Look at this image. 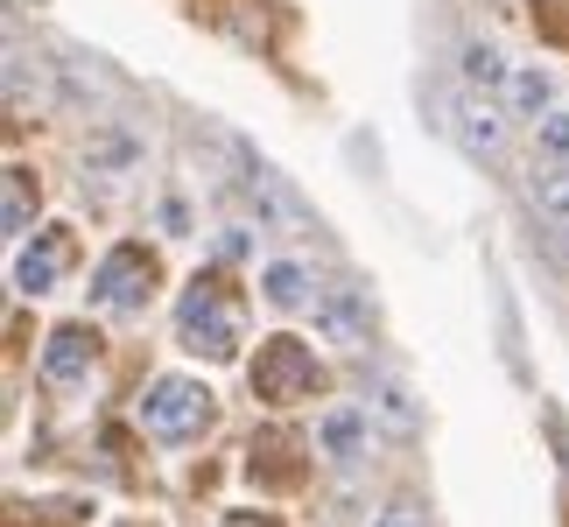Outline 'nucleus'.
Returning a JSON list of instances; mask_svg holds the SVG:
<instances>
[{"label":"nucleus","instance_id":"1","mask_svg":"<svg viewBox=\"0 0 569 527\" xmlns=\"http://www.w3.org/2000/svg\"><path fill=\"white\" fill-rule=\"evenodd\" d=\"M239 331H247V302H239V289L226 275H197L177 296V338L197 359H232Z\"/></svg>","mask_w":569,"mask_h":527},{"label":"nucleus","instance_id":"2","mask_svg":"<svg viewBox=\"0 0 569 527\" xmlns=\"http://www.w3.org/2000/svg\"><path fill=\"white\" fill-rule=\"evenodd\" d=\"M253 394H260V401H274V408L317 401V394H323L317 351L302 345V338H268V345H260V359H253Z\"/></svg>","mask_w":569,"mask_h":527},{"label":"nucleus","instance_id":"3","mask_svg":"<svg viewBox=\"0 0 569 527\" xmlns=\"http://www.w3.org/2000/svg\"><path fill=\"white\" fill-rule=\"evenodd\" d=\"M211 387H197V380H156L141 394V429L156 436V444H190V436H204L211 429Z\"/></svg>","mask_w":569,"mask_h":527},{"label":"nucleus","instance_id":"4","mask_svg":"<svg viewBox=\"0 0 569 527\" xmlns=\"http://www.w3.org/2000/svg\"><path fill=\"white\" fill-rule=\"evenodd\" d=\"M148 289H156V253L141 247V239H127V247H113L99 260V275H92V302H106V310H141Z\"/></svg>","mask_w":569,"mask_h":527},{"label":"nucleus","instance_id":"5","mask_svg":"<svg viewBox=\"0 0 569 527\" xmlns=\"http://www.w3.org/2000/svg\"><path fill=\"white\" fill-rule=\"evenodd\" d=\"M71 268H78V239L63 232V226H50V232H36L29 247H21V260H14V281H21L29 296H50L57 281L71 275Z\"/></svg>","mask_w":569,"mask_h":527},{"label":"nucleus","instance_id":"6","mask_svg":"<svg viewBox=\"0 0 569 527\" xmlns=\"http://www.w3.org/2000/svg\"><path fill=\"white\" fill-rule=\"evenodd\" d=\"M92 366H99V331H92V324H57L50 345H42V380H50V387H78Z\"/></svg>","mask_w":569,"mask_h":527},{"label":"nucleus","instance_id":"7","mask_svg":"<svg viewBox=\"0 0 569 527\" xmlns=\"http://www.w3.org/2000/svg\"><path fill=\"white\" fill-rule=\"evenodd\" d=\"M253 486H274V493H289V486H302V444H296V436L289 429H268V436H260V444H253Z\"/></svg>","mask_w":569,"mask_h":527},{"label":"nucleus","instance_id":"8","mask_svg":"<svg viewBox=\"0 0 569 527\" xmlns=\"http://www.w3.org/2000/svg\"><path fill=\"white\" fill-rule=\"evenodd\" d=\"M457 135H465L471 156H492L499 148V113L492 106H457Z\"/></svg>","mask_w":569,"mask_h":527},{"label":"nucleus","instance_id":"9","mask_svg":"<svg viewBox=\"0 0 569 527\" xmlns=\"http://www.w3.org/2000/svg\"><path fill=\"white\" fill-rule=\"evenodd\" d=\"M535 211H541V218H556V226L569 232V169L535 176Z\"/></svg>","mask_w":569,"mask_h":527},{"label":"nucleus","instance_id":"10","mask_svg":"<svg viewBox=\"0 0 569 527\" xmlns=\"http://www.w3.org/2000/svg\"><path fill=\"white\" fill-rule=\"evenodd\" d=\"M8 232H29V169H8Z\"/></svg>","mask_w":569,"mask_h":527},{"label":"nucleus","instance_id":"11","mask_svg":"<svg viewBox=\"0 0 569 527\" xmlns=\"http://www.w3.org/2000/svg\"><path fill=\"white\" fill-rule=\"evenodd\" d=\"M535 29L549 42H569V0H535Z\"/></svg>","mask_w":569,"mask_h":527},{"label":"nucleus","instance_id":"12","mask_svg":"<svg viewBox=\"0 0 569 527\" xmlns=\"http://www.w3.org/2000/svg\"><path fill=\"white\" fill-rule=\"evenodd\" d=\"M323 444H331L338 457H352V444H359V415H331V422H323Z\"/></svg>","mask_w":569,"mask_h":527},{"label":"nucleus","instance_id":"13","mask_svg":"<svg viewBox=\"0 0 569 527\" xmlns=\"http://www.w3.org/2000/svg\"><path fill=\"white\" fill-rule=\"evenodd\" d=\"M268 296H274V302H302V268H289V260H281V268H268Z\"/></svg>","mask_w":569,"mask_h":527},{"label":"nucleus","instance_id":"14","mask_svg":"<svg viewBox=\"0 0 569 527\" xmlns=\"http://www.w3.org/2000/svg\"><path fill=\"white\" fill-rule=\"evenodd\" d=\"M513 99H520V106H541V99H549V78L520 71V78H513Z\"/></svg>","mask_w":569,"mask_h":527},{"label":"nucleus","instance_id":"15","mask_svg":"<svg viewBox=\"0 0 569 527\" xmlns=\"http://www.w3.org/2000/svg\"><path fill=\"white\" fill-rule=\"evenodd\" d=\"M541 141H549V148H556V156H569V113H556L549 127H541Z\"/></svg>","mask_w":569,"mask_h":527},{"label":"nucleus","instance_id":"16","mask_svg":"<svg viewBox=\"0 0 569 527\" xmlns=\"http://www.w3.org/2000/svg\"><path fill=\"white\" fill-rule=\"evenodd\" d=\"M465 63H471V78H499V57H492V50H471Z\"/></svg>","mask_w":569,"mask_h":527},{"label":"nucleus","instance_id":"17","mask_svg":"<svg viewBox=\"0 0 569 527\" xmlns=\"http://www.w3.org/2000/svg\"><path fill=\"white\" fill-rule=\"evenodd\" d=\"M226 527H281V520H274V514H232Z\"/></svg>","mask_w":569,"mask_h":527}]
</instances>
